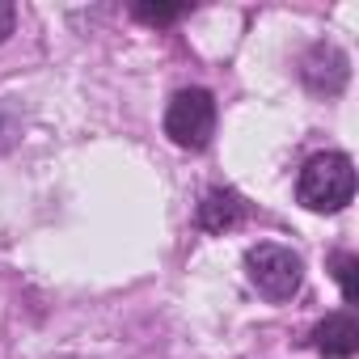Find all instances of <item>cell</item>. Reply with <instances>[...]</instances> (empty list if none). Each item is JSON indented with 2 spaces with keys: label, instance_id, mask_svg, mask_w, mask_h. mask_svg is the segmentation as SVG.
Wrapping results in <instances>:
<instances>
[{
  "label": "cell",
  "instance_id": "3",
  "mask_svg": "<svg viewBox=\"0 0 359 359\" xmlns=\"http://www.w3.org/2000/svg\"><path fill=\"white\" fill-rule=\"evenodd\" d=\"M216 131V102L208 89H182L173 93L165 110V135L177 148H203Z\"/></svg>",
  "mask_w": 359,
  "mask_h": 359
},
{
  "label": "cell",
  "instance_id": "5",
  "mask_svg": "<svg viewBox=\"0 0 359 359\" xmlns=\"http://www.w3.org/2000/svg\"><path fill=\"white\" fill-rule=\"evenodd\" d=\"M313 346H317V355H325V359H351L355 346H359V325H355V317H351V313H330V317L313 330Z\"/></svg>",
  "mask_w": 359,
  "mask_h": 359
},
{
  "label": "cell",
  "instance_id": "4",
  "mask_svg": "<svg viewBox=\"0 0 359 359\" xmlns=\"http://www.w3.org/2000/svg\"><path fill=\"white\" fill-rule=\"evenodd\" d=\"M304 85L313 89V93H338L342 85H346V55L338 51V47H313L309 55H304Z\"/></svg>",
  "mask_w": 359,
  "mask_h": 359
},
{
  "label": "cell",
  "instance_id": "7",
  "mask_svg": "<svg viewBox=\"0 0 359 359\" xmlns=\"http://www.w3.org/2000/svg\"><path fill=\"white\" fill-rule=\"evenodd\" d=\"M355 271H359V258H355V254H334V279H338V287H342L346 304H355V300H359Z\"/></svg>",
  "mask_w": 359,
  "mask_h": 359
},
{
  "label": "cell",
  "instance_id": "6",
  "mask_svg": "<svg viewBox=\"0 0 359 359\" xmlns=\"http://www.w3.org/2000/svg\"><path fill=\"white\" fill-rule=\"evenodd\" d=\"M245 199L237 195V191H224V187H216V191H208L203 195V203H199V229H208V233H229V229H237L241 220H245Z\"/></svg>",
  "mask_w": 359,
  "mask_h": 359
},
{
  "label": "cell",
  "instance_id": "1",
  "mask_svg": "<svg viewBox=\"0 0 359 359\" xmlns=\"http://www.w3.org/2000/svg\"><path fill=\"white\" fill-rule=\"evenodd\" d=\"M300 203L313 212H338L355 195V165L346 152H321L300 169Z\"/></svg>",
  "mask_w": 359,
  "mask_h": 359
},
{
  "label": "cell",
  "instance_id": "8",
  "mask_svg": "<svg viewBox=\"0 0 359 359\" xmlns=\"http://www.w3.org/2000/svg\"><path fill=\"white\" fill-rule=\"evenodd\" d=\"M135 18L148 26H169L177 18H187V5H135Z\"/></svg>",
  "mask_w": 359,
  "mask_h": 359
},
{
  "label": "cell",
  "instance_id": "2",
  "mask_svg": "<svg viewBox=\"0 0 359 359\" xmlns=\"http://www.w3.org/2000/svg\"><path fill=\"white\" fill-rule=\"evenodd\" d=\"M245 271H250L254 287L262 296H271V300H292L300 292V283H304V262L292 250L271 245V241H262V245H254L245 254Z\"/></svg>",
  "mask_w": 359,
  "mask_h": 359
},
{
  "label": "cell",
  "instance_id": "9",
  "mask_svg": "<svg viewBox=\"0 0 359 359\" xmlns=\"http://www.w3.org/2000/svg\"><path fill=\"white\" fill-rule=\"evenodd\" d=\"M13 22H18L13 5H9V0H0V43H5V39L13 34Z\"/></svg>",
  "mask_w": 359,
  "mask_h": 359
}]
</instances>
